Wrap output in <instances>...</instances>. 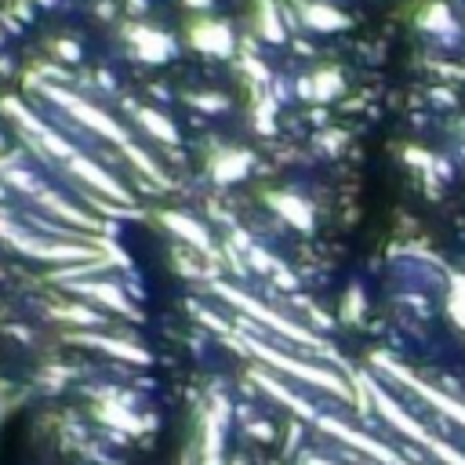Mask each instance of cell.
Instances as JSON below:
<instances>
[{
  "mask_svg": "<svg viewBox=\"0 0 465 465\" xmlns=\"http://www.w3.org/2000/svg\"><path fill=\"white\" fill-rule=\"evenodd\" d=\"M382 364H386V360H382ZM386 367H389L393 375H400L407 386H414V389H418V396H425V400H429V404H436L443 414H451V418H458V422L465 425V404H458V400H451V396H443V393H436V389H429V386H418V382H414L407 371H400L396 364H386Z\"/></svg>",
  "mask_w": 465,
  "mask_h": 465,
  "instance_id": "6da1fadb",
  "label": "cell"
},
{
  "mask_svg": "<svg viewBox=\"0 0 465 465\" xmlns=\"http://www.w3.org/2000/svg\"><path fill=\"white\" fill-rule=\"evenodd\" d=\"M418 23H422V30H432V33H451L454 30V19H451V12L440 5V0H432Z\"/></svg>",
  "mask_w": 465,
  "mask_h": 465,
  "instance_id": "7a4b0ae2",
  "label": "cell"
},
{
  "mask_svg": "<svg viewBox=\"0 0 465 465\" xmlns=\"http://www.w3.org/2000/svg\"><path fill=\"white\" fill-rule=\"evenodd\" d=\"M305 15H309V23H313V26H321V30L346 26V15H339V12H331V8H309Z\"/></svg>",
  "mask_w": 465,
  "mask_h": 465,
  "instance_id": "3957f363",
  "label": "cell"
},
{
  "mask_svg": "<svg viewBox=\"0 0 465 465\" xmlns=\"http://www.w3.org/2000/svg\"><path fill=\"white\" fill-rule=\"evenodd\" d=\"M451 287H454V291H451V313H454V321H458V324H465V280H461V276H454V280H451Z\"/></svg>",
  "mask_w": 465,
  "mask_h": 465,
  "instance_id": "277c9868",
  "label": "cell"
}]
</instances>
